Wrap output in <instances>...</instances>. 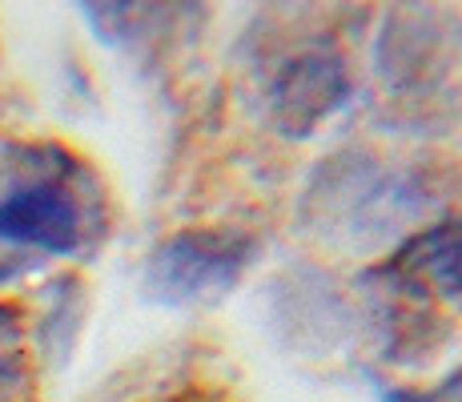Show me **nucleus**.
<instances>
[{
	"mask_svg": "<svg viewBox=\"0 0 462 402\" xmlns=\"http://www.w3.org/2000/svg\"><path fill=\"white\" fill-rule=\"evenodd\" d=\"M257 241L237 229H185L145 262V294L162 306H209L226 298L254 262Z\"/></svg>",
	"mask_w": 462,
	"mask_h": 402,
	"instance_id": "1",
	"label": "nucleus"
},
{
	"mask_svg": "<svg viewBox=\"0 0 462 402\" xmlns=\"http://www.w3.org/2000/svg\"><path fill=\"white\" fill-rule=\"evenodd\" d=\"M85 238V210L65 173L21 177L8 193H0V241L29 246L44 254H73Z\"/></svg>",
	"mask_w": 462,
	"mask_h": 402,
	"instance_id": "2",
	"label": "nucleus"
},
{
	"mask_svg": "<svg viewBox=\"0 0 462 402\" xmlns=\"http://www.w3.org/2000/svg\"><path fill=\"white\" fill-rule=\"evenodd\" d=\"M350 97V73L334 49H310L290 57L273 77V125L286 137H306L337 113Z\"/></svg>",
	"mask_w": 462,
	"mask_h": 402,
	"instance_id": "3",
	"label": "nucleus"
},
{
	"mask_svg": "<svg viewBox=\"0 0 462 402\" xmlns=\"http://www.w3.org/2000/svg\"><path fill=\"white\" fill-rule=\"evenodd\" d=\"M390 270L402 274L406 282H419L442 302L462 310V218L442 221V226L414 234L394 254Z\"/></svg>",
	"mask_w": 462,
	"mask_h": 402,
	"instance_id": "4",
	"label": "nucleus"
},
{
	"mask_svg": "<svg viewBox=\"0 0 462 402\" xmlns=\"http://www.w3.org/2000/svg\"><path fill=\"white\" fill-rule=\"evenodd\" d=\"M16 374H21V334H16L13 314L0 310V395L16 382Z\"/></svg>",
	"mask_w": 462,
	"mask_h": 402,
	"instance_id": "5",
	"label": "nucleus"
},
{
	"mask_svg": "<svg viewBox=\"0 0 462 402\" xmlns=\"http://www.w3.org/2000/svg\"><path fill=\"white\" fill-rule=\"evenodd\" d=\"M439 402H462V374L458 379H450V387L439 395Z\"/></svg>",
	"mask_w": 462,
	"mask_h": 402,
	"instance_id": "6",
	"label": "nucleus"
},
{
	"mask_svg": "<svg viewBox=\"0 0 462 402\" xmlns=\"http://www.w3.org/2000/svg\"><path fill=\"white\" fill-rule=\"evenodd\" d=\"M382 402H430V398H422V395H402V390H386V398Z\"/></svg>",
	"mask_w": 462,
	"mask_h": 402,
	"instance_id": "7",
	"label": "nucleus"
}]
</instances>
